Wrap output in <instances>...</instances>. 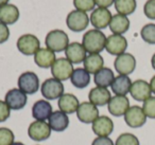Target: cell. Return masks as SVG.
I'll use <instances>...</instances> for the list:
<instances>
[{"label": "cell", "mask_w": 155, "mask_h": 145, "mask_svg": "<svg viewBox=\"0 0 155 145\" xmlns=\"http://www.w3.org/2000/svg\"><path fill=\"white\" fill-rule=\"evenodd\" d=\"M84 64V69L87 71V72L91 74V73H96L99 70H101L103 68L104 65V60L103 57H102L100 54H89V55L86 56V58L83 62Z\"/></svg>", "instance_id": "f1b7e54d"}, {"label": "cell", "mask_w": 155, "mask_h": 145, "mask_svg": "<svg viewBox=\"0 0 155 145\" xmlns=\"http://www.w3.org/2000/svg\"><path fill=\"white\" fill-rule=\"evenodd\" d=\"M150 87H151V90H152V92L155 94V75L151 79L150 81Z\"/></svg>", "instance_id": "60d3db41"}, {"label": "cell", "mask_w": 155, "mask_h": 145, "mask_svg": "<svg viewBox=\"0 0 155 145\" xmlns=\"http://www.w3.org/2000/svg\"><path fill=\"white\" fill-rule=\"evenodd\" d=\"M58 105L61 111L65 112L66 114H70V113L77 112L78 108L80 106V103L75 95L71 93H64L58 98Z\"/></svg>", "instance_id": "7402d4cb"}, {"label": "cell", "mask_w": 155, "mask_h": 145, "mask_svg": "<svg viewBox=\"0 0 155 145\" xmlns=\"http://www.w3.org/2000/svg\"><path fill=\"white\" fill-rule=\"evenodd\" d=\"M88 98L89 102L95 106H104V105L108 104V102L112 98V95L107 88L95 87L89 91Z\"/></svg>", "instance_id": "d6986e66"}, {"label": "cell", "mask_w": 155, "mask_h": 145, "mask_svg": "<svg viewBox=\"0 0 155 145\" xmlns=\"http://www.w3.org/2000/svg\"><path fill=\"white\" fill-rule=\"evenodd\" d=\"M115 9L121 15H131L136 10V0H115Z\"/></svg>", "instance_id": "f546056e"}, {"label": "cell", "mask_w": 155, "mask_h": 145, "mask_svg": "<svg viewBox=\"0 0 155 145\" xmlns=\"http://www.w3.org/2000/svg\"><path fill=\"white\" fill-rule=\"evenodd\" d=\"M132 86V82L127 75H120L115 77L112 83V90L116 95H127L130 92Z\"/></svg>", "instance_id": "d4e9b609"}, {"label": "cell", "mask_w": 155, "mask_h": 145, "mask_svg": "<svg viewBox=\"0 0 155 145\" xmlns=\"http://www.w3.org/2000/svg\"><path fill=\"white\" fill-rule=\"evenodd\" d=\"M88 24H89V18L85 12L74 10V11H71L67 15L66 24L69 28V30L73 31V32L84 31L87 28Z\"/></svg>", "instance_id": "277c9868"}, {"label": "cell", "mask_w": 155, "mask_h": 145, "mask_svg": "<svg viewBox=\"0 0 155 145\" xmlns=\"http://www.w3.org/2000/svg\"><path fill=\"white\" fill-rule=\"evenodd\" d=\"M18 87L26 94H33L39 89L38 76L34 72H25L18 79Z\"/></svg>", "instance_id": "ba28073f"}, {"label": "cell", "mask_w": 155, "mask_h": 145, "mask_svg": "<svg viewBox=\"0 0 155 145\" xmlns=\"http://www.w3.org/2000/svg\"><path fill=\"white\" fill-rule=\"evenodd\" d=\"M46 47L53 52L65 51L69 45L68 35L62 30L50 31L45 39Z\"/></svg>", "instance_id": "7a4b0ae2"}, {"label": "cell", "mask_w": 155, "mask_h": 145, "mask_svg": "<svg viewBox=\"0 0 155 145\" xmlns=\"http://www.w3.org/2000/svg\"><path fill=\"white\" fill-rule=\"evenodd\" d=\"M110 29L114 34L122 35L130 29V20L127 16L116 14L112 17L110 22Z\"/></svg>", "instance_id": "484cf974"}, {"label": "cell", "mask_w": 155, "mask_h": 145, "mask_svg": "<svg viewBox=\"0 0 155 145\" xmlns=\"http://www.w3.org/2000/svg\"><path fill=\"white\" fill-rule=\"evenodd\" d=\"M14 143V134L7 127L0 128V145H12Z\"/></svg>", "instance_id": "e575fe53"}, {"label": "cell", "mask_w": 155, "mask_h": 145, "mask_svg": "<svg viewBox=\"0 0 155 145\" xmlns=\"http://www.w3.org/2000/svg\"><path fill=\"white\" fill-rule=\"evenodd\" d=\"M132 98L138 102H144L151 96L152 90L150 87V83L143 81V79H137L133 82L130 89Z\"/></svg>", "instance_id": "5bb4252c"}, {"label": "cell", "mask_w": 155, "mask_h": 145, "mask_svg": "<svg viewBox=\"0 0 155 145\" xmlns=\"http://www.w3.org/2000/svg\"><path fill=\"white\" fill-rule=\"evenodd\" d=\"M94 134L98 137H108L114 130V123L106 115H101L93 123Z\"/></svg>", "instance_id": "ac0fdd59"}, {"label": "cell", "mask_w": 155, "mask_h": 145, "mask_svg": "<svg viewBox=\"0 0 155 145\" xmlns=\"http://www.w3.org/2000/svg\"><path fill=\"white\" fill-rule=\"evenodd\" d=\"M73 5L77 10L86 13L89 11H94L96 2L95 0H73Z\"/></svg>", "instance_id": "836d02e7"}, {"label": "cell", "mask_w": 155, "mask_h": 145, "mask_svg": "<svg viewBox=\"0 0 155 145\" xmlns=\"http://www.w3.org/2000/svg\"><path fill=\"white\" fill-rule=\"evenodd\" d=\"M8 2H9V0H0V7L8 5Z\"/></svg>", "instance_id": "7bdbcfd3"}, {"label": "cell", "mask_w": 155, "mask_h": 145, "mask_svg": "<svg viewBox=\"0 0 155 145\" xmlns=\"http://www.w3.org/2000/svg\"><path fill=\"white\" fill-rule=\"evenodd\" d=\"M91 145H114V142L108 137H98L93 141Z\"/></svg>", "instance_id": "f35d334b"}, {"label": "cell", "mask_w": 155, "mask_h": 145, "mask_svg": "<svg viewBox=\"0 0 155 145\" xmlns=\"http://www.w3.org/2000/svg\"><path fill=\"white\" fill-rule=\"evenodd\" d=\"M10 37V30L7 24L0 22V44H3L9 39Z\"/></svg>", "instance_id": "74e56055"}, {"label": "cell", "mask_w": 155, "mask_h": 145, "mask_svg": "<svg viewBox=\"0 0 155 145\" xmlns=\"http://www.w3.org/2000/svg\"><path fill=\"white\" fill-rule=\"evenodd\" d=\"M12 145H25L24 143H21V142H14Z\"/></svg>", "instance_id": "ee69618b"}, {"label": "cell", "mask_w": 155, "mask_h": 145, "mask_svg": "<svg viewBox=\"0 0 155 145\" xmlns=\"http://www.w3.org/2000/svg\"><path fill=\"white\" fill-rule=\"evenodd\" d=\"M140 36L149 45H155V24H148L142 27Z\"/></svg>", "instance_id": "4dcf8cb0"}, {"label": "cell", "mask_w": 155, "mask_h": 145, "mask_svg": "<svg viewBox=\"0 0 155 145\" xmlns=\"http://www.w3.org/2000/svg\"><path fill=\"white\" fill-rule=\"evenodd\" d=\"M11 114V109L5 101H0V123L7 121Z\"/></svg>", "instance_id": "8d00e7d4"}, {"label": "cell", "mask_w": 155, "mask_h": 145, "mask_svg": "<svg viewBox=\"0 0 155 145\" xmlns=\"http://www.w3.org/2000/svg\"><path fill=\"white\" fill-rule=\"evenodd\" d=\"M95 2L96 5H98L99 8L107 9V8H110L115 2V0H95Z\"/></svg>", "instance_id": "ab89813d"}, {"label": "cell", "mask_w": 155, "mask_h": 145, "mask_svg": "<svg viewBox=\"0 0 155 145\" xmlns=\"http://www.w3.org/2000/svg\"><path fill=\"white\" fill-rule=\"evenodd\" d=\"M73 70L74 69H73L72 64L67 58L64 57L56 60L51 67V73L53 77L61 82L70 79Z\"/></svg>", "instance_id": "8992f818"}, {"label": "cell", "mask_w": 155, "mask_h": 145, "mask_svg": "<svg viewBox=\"0 0 155 145\" xmlns=\"http://www.w3.org/2000/svg\"><path fill=\"white\" fill-rule=\"evenodd\" d=\"M143 12L149 19H155V0H148L144 3Z\"/></svg>", "instance_id": "d590c367"}, {"label": "cell", "mask_w": 155, "mask_h": 145, "mask_svg": "<svg viewBox=\"0 0 155 145\" xmlns=\"http://www.w3.org/2000/svg\"><path fill=\"white\" fill-rule=\"evenodd\" d=\"M130 101L125 95H115L110 98L107 104V109L110 114L114 117L124 115L127 109L130 108Z\"/></svg>", "instance_id": "9a60e30c"}, {"label": "cell", "mask_w": 155, "mask_h": 145, "mask_svg": "<svg viewBox=\"0 0 155 145\" xmlns=\"http://www.w3.org/2000/svg\"><path fill=\"white\" fill-rule=\"evenodd\" d=\"M151 65H152L153 69H154V70H155V53L153 54L152 58H151Z\"/></svg>", "instance_id": "b9f144b4"}, {"label": "cell", "mask_w": 155, "mask_h": 145, "mask_svg": "<svg viewBox=\"0 0 155 145\" xmlns=\"http://www.w3.org/2000/svg\"><path fill=\"white\" fill-rule=\"evenodd\" d=\"M17 49L20 53L27 56L33 55L41 49V43L39 39L33 34H25L18 38L17 40Z\"/></svg>", "instance_id": "5b68a950"}, {"label": "cell", "mask_w": 155, "mask_h": 145, "mask_svg": "<svg viewBox=\"0 0 155 145\" xmlns=\"http://www.w3.org/2000/svg\"><path fill=\"white\" fill-rule=\"evenodd\" d=\"M48 124L54 131H64L69 126V118L61 110L53 111L48 119Z\"/></svg>", "instance_id": "ffe728a7"}, {"label": "cell", "mask_w": 155, "mask_h": 145, "mask_svg": "<svg viewBox=\"0 0 155 145\" xmlns=\"http://www.w3.org/2000/svg\"><path fill=\"white\" fill-rule=\"evenodd\" d=\"M106 37L104 33L100 30L94 29V30L87 31L84 34L82 39V45L86 52L89 54H99L105 49Z\"/></svg>", "instance_id": "6da1fadb"}, {"label": "cell", "mask_w": 155, "mask_h": 145, "mask_svg": "<svg viewBox=\"0 0 155 145\" xmlns=\"http://www.w3.org/2000/svg\"><path fill=\"white\" fill-rule=\"evenodd\" d=\"M142 110L149 119H155V96H150L142 105Z\"/></svg>", "instance_id": "d6a6232c"}, {"label": "cell", "mask_w": 155, "mask_h": 145, "mask_svg": "<svg viewBox=\"0 0 155 145\" xmlns=\"http://www.w3.org/2000/svg\"><path fill=\"white\" fill-rule=\"evenodd\" d=\"M112 17V13L107 9L98 8L93 11L89 20H91V24H93V27H95L97 30H102V29H105L106 27L110 26Z\"/></svg>", "instance_id": "2e32d148"}, {"label": "cell", "mask_w": 155, "mask_h": 145, "mask_svg": "<svg viewBox=\"0 0 155 145\" xmlns=\"http://www.w3.org/2000/svg\"><path fill=\"white\" fill-rule=\"evenodd\" d=\"M55 60V53L49 50L48 48H41L34 55L35 64L44 69H48L52 67Z\"/></svg>", "instance_id": "44dd1931"}, {"label": "cell", "mask_w": 155, "mask_h": 145, "mask_svg": "<svg viewBox=\"0 0 155 145\" xmlns=\"http://www.w3.org/2000/svg\"><path fill=\"white\" fill-rule=\"evenodd\" d=\"M27 101H28L27 94L22 92L20 89H16V88L9 90L5 98V102L8 104L10 109H13V110L22 109L26 106Z\"/></svg>", "instance_id": "4fadbf2b"}, {"label": "cell", "mask_w": 155, "mask_h": 145, "mask_svg": "<svg viewBox=\"0 0 155 145\" xmlns=\"http://www.w3.org/2000/svg\"><path fill=\"white\" fill-rule=\"evenodd\" d=\"M114 79V72L110 68H105V67H103L101 70L98 71L94 77V82L97 85V87L102 88H107L108 86H112Z\"/></svg>", "instance_id": "83f0119b"}, {"label": "cell", "mask_w": 155, "mask_h": 145, "mask_svg": "<svg viewBox=\"0 0 155 145\" xmlns=\"http://www.w3.org/2000/svg\"><path fill=\"white\" fill-rule=\"evenodd\" d=\"M66 58L71 64H81L86 58V50L84 49L82 44L71 43L65 50Z\"/></svg>", "instance_id": "e0dca14e"}, {"label": "cell", "mask_w": 155, "mask_h": 145, "mask_svg": "<svg viewBox=\"0 0 155 145\" xmlns=\"http://www.w3.org/2000/svg\"><path fill=\"white\" fill-rule=\"evenodd\" d=\"M115 145H140L138 138L133 134L124 132L117 138Z\"/></svg>", "instance_id": "1f68e13d"}, {"label": "cell", "mask_w": 155, "mask_h": 145, "mask_svg": "<svg viewBox=\"0 0 155 145\" xmlns=\"http://www.w3.org/2000/svg\"><path fill=\"white\" fill-rule=\"evenodd\" d=\"M70 81L74 87L82 89V88H85L89 85V83H91V74L84 68H77L73 70Z\"/></svg>", "instance_id": "4316f807"}, {"label": "cell", "mask_w": 155, "mask_h": 145, "mask_svg": "<svg viewBox=\"0 0 155 145\" xmlns=\"http://www.w3.org/2000/svg\"><path fill=\"white\" fill-rule=\"evenodd\" d=\"M77 117L82 123L93 124L99 118V110L97 106L91 102H83L77 110Z\"/></svg>", "instance_id": "7c38bea8"}, {"label": "cell", "mask_w": 155, "mask_h": 145, "mask_svg": "<svg viewBox=\"0 0 155 145\" xmlns=\"http://www.w3.org/2000/svg\"><path fill=\"white\" fill-rule=\"evenodd\" d=\"M116 71L120 75H129L133 73L136 68V60L132 54L123 53L118 55L114 62Z\"/></svg>", "instance_id": "30bf717a"}, {"label": "cell", "mask_w": 155, "mask_h": 145, "mask_svg": "<svg viewBox=\"0 0 155 145\" xmlns=\"http://www.w3.org/2000/svg\"><path fill=\"white\" fill-rule=\"evenodd\" d=\"M41 95L47 100H56L64 94V85L56 79H47L41 84Z\"/></svg>", "instance_id": "3957f363"}, {"label": "cell", "mask_w": 155, "mask_h": 145, "mask_svg": "<svg viewBox=\"0 0 155 145\" xmlns=\"http://www.w3.org/2000/svg\"><path fill=\"white\" fill-rule=\"evenodd\" d=\"M19 18V10L14 5H5L0 7V22L5 24H13Z\"/></svg>", "instance_id": "cb8c5ba5"}, {"label": "cell", "mask_w": 155, "mask_h": 145, "mask_svg": "<svg viewBox=\"0 0 155 145\" xmlns=\"http://www.w3.org/2000/svg\"><path fill=\"white\" fill-rule=\"evenodd\" d=\"M124 121L131 128H139L143 126L147 122V115L144 114L142 107L137 105L131 106L124 114Z\"/></svg>", "instance_id": "9c48e42d"}, {"label": "cell", "mask_w": 155, "mask_h": 145, "mask_svg": "<svg viewBox=\"0 0 155 145\" xmlns=\"http://www.w3.org/2000/svg\"><path fill=\"white\" fill-rule=\"evenodd\" d=\"M51 127L45 121H34L29 125L28 134L34 141L47 140L51 136Z\"/></svg>", "instance_id": "52a82bcc"}, {"label": "cell", "mask_w": 155, "mask_h": 145, "mask_svg": "<svg viewBox=\"0 0 155 145\" xmlns=\"http://www.w3.org/2000/svg\"><path fill=\"white\" fill-rule=\"evenodd\" d=\"M127 48V40L122 35L113 34L110 36L106 37L105 50L112 55H121L125 53V50Z\"/></svg>", "instance_id": "8fae6325"}, {"label": "cell", "mask_w": 155, "mask_h": 145, "mask_svg": "<svg viewBox=\"0 0 155 145\" xmlns=\"http://www.w3.org/2000/svg\"><path fill=\"white\" fill-rule=\"evenodd\" d=\"M52 112V106L48 101L45 100L37 101L32 107V117L36 121H46L49 119Z\"/></svg>", "instance_id": "603a6c76"}]
</instances>
